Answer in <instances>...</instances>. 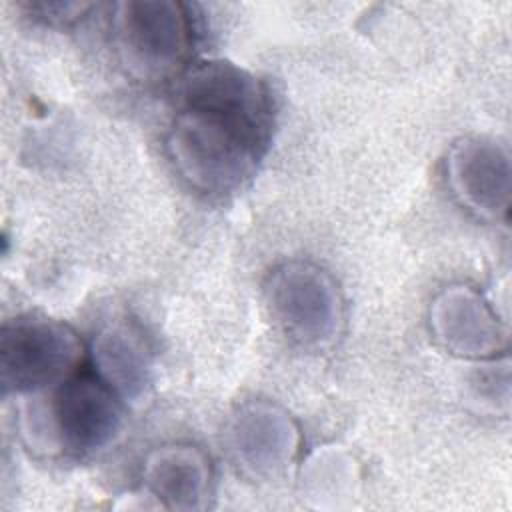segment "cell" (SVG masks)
Returning <instances> with one entry per match:
<instances>
[{
	"mask_svg": "<svg viewBox=\"0 0 512 512\" xmlns=\"http://www.w3.org/2000/svg\"><path fill=\"white\" fill-rule=\"evenodd\" d=\"M228 448L234 460L252 476L280 474L296 456L300 430L294 418L274 402L250 400L232 414Z\"/></svg>",
	"mask_w": 512,
	"mask_h": 512,
	"instance_id": "8",
	"label": "cell"
},
{
	"mask_svg": "<svg viewBox=\"0 0 512 512\" xmlns=\"http://www.w3.org/2000/svg\"><path fill=\"white\" fill-rule=\"evenodd\" d=\"M84 356L80 336L64 322L18 316L0 328L2 394H34L74 376Z\"/></svg>",
	"mask_w": 512,
	"mask_h": 512,
	"instance_id": "3",
	"label": "cell"
},
{
	"mask_svg": "<svg viewBox=\"0 0 512 512\" xmlns=\"http://www.w3.org/2000/svg\"><path fill=\"white\" fill-rule=\"evenodd\" d=\"M428 324L434 340L460 358L494 360L508 350V326L478 290L464 284L436 294Z\"/></svg>",
	"mask_w": 512,
	"mask_h": 512,
	"instance_id": "7",
	"label": "cell"
},
{
	"mask_svg": "<svg viewBox=\"0 0 512 512\" xmlns=\"http://www.w3.org/2000/svg\"><path fill=\"white\" fill-rule=\"evenodd\" d=\"M166 154L178 176L204 194H228L256 170L270 140L272 100L246 68L208 60L180 82Z\"/></svg>",
	"mask_w": 512,
	"mask_h": 512,
	"instance_id": "1",
	"label": "cell"
},
{
	"mask_svg": "<svg viewBox=\"0 0 512 512\" xmlns=\"http://www.w3.org/2000/svg\"><path fill=\"white\" fill-rule=\"evenodd\" d=\"M26 8L40 20L48 22V24H56V26H66L70 22H76L78 18H82V14H86L92 4H84V2H48V0H40V2H28Z\"/></svg>",
	"mask_w": 512,
	"mask_h": 512,
	"instance_id": "11",
	"label": "cell"
},
{
	"mask_svg": "<svg viewBox=\"0 0 512 512\" xmlns=\"http://www.w3.org/2000/svg\"><path fill=\"white\" fill-rule=\"evenodd\" d=\"M266 302L278 326L302 346L334 340L342 322V298L334 278L312 262H286L266 282Z\"/></svg>",
	"mask_w": 512,
	"mask_h": 512,
	"instance_id": "5",
	"label": "cell"
},
{
	"mask_svg": "<svg viewBox=\"0 0 512 512\" xmlns=\"http://www.w3.org/2000/svg\"><path fill=\"white\" fill-rule=\"evenodd\" d=\"M122 424L120 396L98 376L58 384L48 406L22 410V434L32 448L88 454L108 446Z\"/></svg>",
	"mask_w": 512,
	"mask_h": 512,
	"instance_id": "2",
	"label": "cell"
},
{
	"mask_svg": "<svg viewBox=\"0 0 512 512\" xmlns=\"http://www.w3.org/2000/svg\"><path fill=\"white\" fill-rule=\"evenodd\" d=\"M144 486L164 508H202L210 488V462L196 446H162L146 458Z\"/></svg>",
	"mask_w": 512,
	"mask_h": 512,
	"instance_id": "9",
	"label": "cell"
},
{
	"mask_svg": "<svg viewBox=\"0 0 512 512\" xmlns=\"http://www.w3.org/2000/svg\"><path fill=\"white\" fill-rule=\"evenodd\" d=\"M94 364L98 376L124 400L144 396L152 378L150 348L134 326L114 322L94 340Z\"/></svg>",
	"mask_w": 512,
	"mask_h": 512,
	"instance_id": "10",
	"label": "cell"
},
{
	"mask_svg": "<svg viewBox=\"0 0 512 512\" xmlns=\"http://www.w3.org/2000/svg\"><path fill=\"white\" fill-rule=\"evenodd\" d=\"M112 32L122 62L140 80L178 74L192 44L188 10L176 0L118 2Z\"/></svg>",
	"mask_w": 512,
	"mask_h": 512,
	"instance_id": "4",
	"label": "cell"
},
{
	"mask_svg": "<svg viewBox=\"0 0 512 512\" xmlns=\"http://www.w3.org/2000/svg\"><path fill=\"white\" fill-rule=\"evenodd\" d=\"M446 178L456 200L478 218L498 222L510 210V152L488 136H466L446 156Z\"/></svg>",
	"mask_w": 512,
	"mask_h": 512,
	"instance_id": "6",
	"label": "cell"
}]
</instances>
